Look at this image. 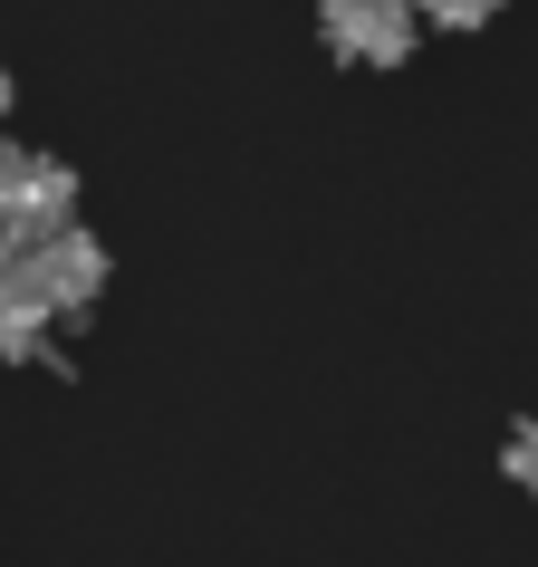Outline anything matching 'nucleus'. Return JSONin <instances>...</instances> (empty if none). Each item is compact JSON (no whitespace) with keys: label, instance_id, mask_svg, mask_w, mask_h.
Masks as SVG:
<instances>
[{"label":"nucleus","instance_id":"nucleus-6","mask_svg":"<svg viewBox=\"0 0 538 567\" xmlns=\"http://www.w3.org/2000/svg\"><path fill=\"white\" fill-rule=\"evenodd\" d=\"M414 20H443V30H480V20H500V0H414Z\"/></svg>","mask_w":538,"mask_h":567},{"label":"nucleus","instance_id":"nucleus-3","mask_svg":"<svg viewBox=\"0 0 538 567\" xmlns=\"http://www.w3.org/2000/svg\"><path fill=\"white\" fill-rule=\"evenodd\" d=\"M20 260H30V289H39V308H49V318H77V308H96V289H106V250H96L77 221H68V231H49V240H30Z\"/></svg>","mask_w":538,"mask_h":567},{"label":"nucleus","instance_id":"nucleus-5","mask_svg":"<svg viewBox=\"0 0 538 567\" xmlns=\"http://www.w3.org/2000/svg\"><path fill=\"white\" fill-rule=\"evenodd\" d=\"M500 472H509V491H529V501H538V423H519V433H509Z\"/></svg>","mask_w":538,"mask_h":567},{"label":"nucleus","instance_id":"nucleus-1","mask_svg":"<svg viewBox=\"0 0 538 567\" xmlns=\"http://www.w3.org/2000/svg\"><path fill=\"white\" fill-rule=\"evenodd\" d=\"M77 221V174L59 154H30V145H0V240L30 250V240L68 231Z\"/></svg>","mask_w":538,"mask_h":567},{"label":"nucleus","instance_id":"nucleus-7","mask_svg":"<svg viewBox=\"0 0 538 567\" xmlns=\"http://www.w3.org/2000/svg\"><path fill=\"white\" fill-rule=\"evenodd\" d=\"M0 116H10V68H0Z\"/></svg>","mask_w":538,"mask_h":567},{"label":"nucleus","instance_id":"nucleus-4","mask_svg":"<svg viewBox=\"0 0 538 567\" xmlns=\"http://www.w3.org/2000/svg\"><path fill=\"white\" fill-rule=\"evenodd\" d=\"M39 328H49V308H39V289H30V260L0 240V357H30Z\"/></svg>","mask_w":538,"mask_h":567},{"label":"nucleus","instance_id":"nucleus-2","mask_svg":"<svg viewBox=\"0 0 538 567\" xmlns=\"http://www.w3.org/2000/svg\"><path fill=\"white\" fill-rule=\"evenodd\" d=\"M318 30L346 68H404L414 49V0H318Z\"/></svg>","mask_w":538,"mask_h":567}]
</instances>
